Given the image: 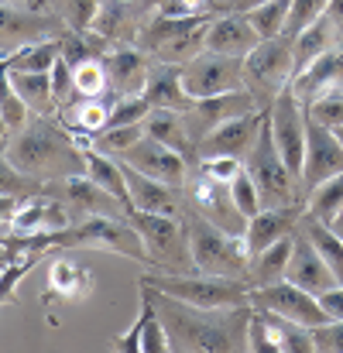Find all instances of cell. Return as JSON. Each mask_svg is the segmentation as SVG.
<instances>
[{"label": "cell", "instance_id": "18", "mask_svg": "<svg viewBox=\"0 0 343 353\" xmlns=\"http://www.w3.org/2000/svg\"><path fill=\"white\" fill-rule=\"evenodd\" d=\"M251 110H261L257 100L251 97V90H230V93H217V97H203V100H193L189 110H186V123H189V134L196 141V151H199V141L220 127L224 120L240 117V114H251Z\"/></svg>", "mask_w": 343, "mask_h": 353}, {"label": "cell", "instance_id": "4", "mask_svg": "<svg viewBox=\"0 0 343 353\" xmlns=\"http://www.w3.org/2000/svg\"><path fill=\"white\" fill-rule=\"evenodd\" d=\"M244 168L251 172V179L257 182L261 192V206L264 210H292L302 213V185L299 175H292V168L285 165V158L278 154V144L271 137V123L264 117L261 134L254 141V148L244 158Z\"/></svg>", "mask_w": 343, "mask_h": 353}, {"label": "cell", "instance_id": "25", "mask_svg": "<svg viewBox=\"0 0 343 353\" xmlns=\"http://www.w3.org/2000/svg\"><path fill=\"white\" fill-rule=\"evenodd\" d=\"M257 45H261V34L254 31V24L247 21V14H213V21L206 28V48L210 52L244 59Z\"/></svg>", "mask_w": 343, "mask_h": 353}, {"label": "cell", "instance_id": "50", "mask_svg": "<svg viewBox=\"0 0 343 353\" xmlns=\"http://www.w3.org/2000/svg\"><path fill=\"white\" fill-rule=\"evenodd\" d=\"M247 350L275 353V343H271V333H268V323H264V312H261V309H254V316H251V326H247Z\"/></svg>", "mask_w": 343, "mask_h": 353}, {"label": "cell", "instance_id": "51", "mask_svg": "<svg viewBox=\"0 0 343 353\" xmlns=\"http://www.w3.org/2000/svg\"><path fill=\"white\" fill-rule=\"evenodd\" d=\"M309 117H316L323 127H343V97H326V100H316L313 107H306Z\"/></svg>", "mask_w": 343, "mask_h": 353}, {"label": "cell", "instance_id": "45", "mask_svg": "<svg viewBox=\"0 0 343 353\" xmlns=\"http://www.w3.org/2000/svg\"><path fill=\"white\" fill-rule=\"evenodd\" d=\"M100 0H55V14L66 21L69 31H90Z\"/></svg>", "mask_w": 343, "mask_h": 353}, {"label": "cell", "instance_id": "23", "mask_svg": "<svg viewBox=\"0 0 343 353\" xmlns=\"http://www.w3.org/2000/svg\"><path fill=\"white\" fill-rule=\"evenodd\" d=\"M285 278H288L292 285L313 292V295H320V292L340 285L337 274L330 271V264L323 261V254L313 247L309 236L302 234V227L295 230V243H292V257H288V271H285Z\"/></svg>", "mask_w": 343, "mask_h": 353}, {"label": "cell", "instance_id": "1", "mask_svg": "<svg viewBox=\"0 0 343 353\" xmlns=\"http://www.w3.org/2000/svg\"><path fill=\"white\" fill-rule=\"evenodd\" d=\"M168 333V350L182 353H237L247 350V326L254 316V305H233V309H199L182 299H172L165 292H155L141 285Z\"/></svg>", "mask_w": 343, "mask_h": 353}, {"label": "cell", "instance_id": "35", "mask_svg": "<svg viewBox=\"0 0 343 353\" xmlns=\"http://www.w3.org/2000/svg\"><path fill=\"white\" fill-rule=\"evenodd\" d=\"M340 210H343V172H337L333 179H326V182H320L316 189L306 192L302 213L309 220H320V223H330L333 227V220L340 216Z\"/></svg>", "mask_w": 343, "mask_h": 353}, {"label": "cell", "instance_id": "55", "mask_svg": "<svg viewBox=\"0 0 343 353\" xmlns=\"http://www.w3.org/2000/svg\"><path fill=\"white\" fill-rule=\"evenodd\" d=\"M326 17H330V24H333V31H337V41L343 45V0H326V10H323Z\"/></svg>", "mask_w": 343, "mask_h": 353}, {"label": "cell", "instance_id": "37", "mask_svg": "<svg viewBox=\"0 0 343 353\" xmlns=\"http://www.w3.org/2000/svg\"><path fill=\"white\" fill-rule=\"evenodd\" d=\"M288 7H292V0H268V3H261V7L247 10V21L254 24V31L261 34V41H268V38H278V34L285 31Z\"/></svg>", "mask_w": 343, "mask_h": 353}, {"label": "cell", "instance_id": "7", "mask_svg": "<svg viewBox=\"0 0 343 353\" xmlns=\"http://www.w3.org/2000/svg\"><path fill=\"white\" fill-rule=\"evenodd\" d=\"M292 76H295V55L285 34L268 38L244 55V86L251 90L261 110L271 107V100L292 83Z\"/></svg>", "mask_w": 343, "mask_h": 353}, {"label": "cell", "instance_id": "47", "mask_svg": "<svg viewBox=\"0 0 343 353\" xmlns=\"http://www.w3.org/2000/svg\"><path fill=\"white\" fill-rule=\"evenodd\" d=\"M52 93H55V107H59V110L76 100V76H72V65H69L62 55H59V62L52 65Z\"/></svg>", "mask_w": 343, "mask_h": 353}, {"label": "cell", "instance_id": "52", "mask_svg": "<svg viewBox=\"0 0 343 353\" xmlns=\"http://www.w3.org/2000/svg\"><path fill=\"white\" fill-rule=\"evenodd\" d=\"M316 302H320V309L326 312L330 323H333V319H343V285H333V288L320 292Z\"/></svg>", "mask_w": 343, "mask_h": 353}, {"label": "cell", "instance_id": "57", "mask_svg": "<svg viewBox=\"0 0 343 353\" xmlns=\"http://www.w3.org/2000/svg\"><path fill=\"white\" fill-rule=\"evenodd\" d=\"M7 261H14V254H10V250H7V247H3V243H0V268H3V264H7Z\"/></svg>", "mask_w": 343, "mask_h": 353}, {"label": "cell", "instance_id": "38", "mask_svg": "<svg viewBox=\"0 0 343 353\" xmlns=\"http://www.w3.org/2000/svg\"><path fill=\"white\" fill-rule=\"evenodd\" d=\"M141 137H144V123H124V127H104V130L93 137V144H97L104 154L120 158V154H127Z\"/></svg>", "mask_w": 343, "mask_h": 353}, {"label": "cell", "instance_id": "11", "mask_svg": "<svg viewBox=\"0 0 343 353\" xmlns=\"http://www.w3.org/2000/svg\"><path fill=\"white\" fill-rule=\"evenodd\" d=\"M186 196H189V206H193L199 216H206L210 223H217V227L227 230V234L244 236L247 216L237 210L227 182H217V179L203 175L199 168H193L189 179H186Z\"/></svg>", "mask_w": 343, "mask_h": 353}, {"label": "cell", "instance_id": "27", "mask_svg": "<svg viewBox=\"0 0 343 353\" xmlns=\"http://www.w3.org/2000/svg\"><path fill=\"white\" fill-rule=\"evenodd\" d=\"M155 110H189L193 97L186 93L182 86V65H172V62H155L151 59V72H148V83H144V93H141Z\"/></svg>", "mask_w": 343, "mask_h": 353}, {"label": "cell", "instance_id": "46", "mask_svg": "<svg viewBox=\"0 0 343 353\" xmlns=\"http://www.w3.org/2000/svg\"><path fill=\"white\" fill-rule=\"evenodd\" d=\"M155 107L144 100V97H120L110 110L107 127H124V123H144V117L151 114Z\"/></svg>", "mask_w": 343, "mask_h": 353}, {"label": "cell", "instance_id": "53", "mask_svg": "<svg viewBox=\"0 0 343 353\" xmlns=\"http://www.w3.org/2000/svg\"><path fill=\"white\" fill-rule=\"evenodd\" d=\"M268 0H213V14H247Z\"/></svg>", "mask_w": 343, "mask_h": 353}, {"label": "cell", "instance_id": "59", "mask_svg": "<svg viewBox=\"0 0 343 353\" xmlns=\"http://www.w3.org/2000/svg\"><path fill=\"white\" fill-rule=\"evenodd\" d=\"M337 137H340V144H343V127H337Z\"/></svg>", "mask_w": 343, "mask_h": 353}, {"label": "cell", "instance_id": "34", "mask_svg": "<svg viewBox=\"0 0 343 353\" xmlns=\"http://www.w3.org/2000/svg\"><path fill=\"white\" fill-rule=\"evenodd\" d=\"M340 41H337V31H333V24H330V17L323 14L316 24H309L295 41H292V55H295V72H302L309 62H316L323 52H330V48H337Z\"/></svg>", "mask_w": 343, "mask_h": 353}, {"label": "cell", "instance_id": "33", "mask_svg": "<svg viewBox=\"0 0 343 353\" xmlns=\"http://www.w3.org/2000/svg\"><path fill=\"white\" fill-rule=\"evenodd\" d=\"M59 55H62V38H45V41L24 45L14 55H7L0 62V69H7V72H52Z\"/></svg>", "mask_w": 343, "mask_h": 353}, {"label": "cell", "instance_id": "60", "mask_svg": "<svg viewBox=\"0 0 343 353\" xmlns=\"http://www.w3.org/2000/svg\"><path fill=\"white\" fill-rule=\"evenodd\" d=\"M333 230H337V227H333ZM337 234H340V236H343V230H337Z\"/></svg>", "mask_w": 343, "mask_h": 353}, {"label": "cell", "instance_id": "32", "mask_svg": "<svg viewBox=\"0 0 343 353\" xmlns=\"http://www.w3.org/2000/svg\"><path fill=\"white\" fill-rule=\"evenodd\" d=\"M14 90L21 93V100L28 103L31 114L38 117H55V93H52V72H7Z\"/></svg>", "mask_w": 343, "mask_h": 353}, {"label": "cell", "instance_id": "10", "mask_svg": "<svg viewBox=\"0 0 343 353\" xmlns=\"http://www.w3.org/2000/svg\"><path fill=\"white\" fill-rule=\"evenodd\" d=\"M268 123H271V137L278 144V154L285 158V165L292 168V175H302V158H306V107L299 103V97L292 93V86H285L271 100Z\"/></svg>", "mask_w": 343, "mask_h": 353}, {"label": "cell", "instance_id": "13", "mask_svg": "<svg viewBox=\"0 0 343 353\" xmlns=\"http://www.w3.org/2000/svg\"><path fill=\"white\" fill-rule=\"evenodd\" d=\"M337 172H343V144L337 137V130L323 127L320 120L309 117V110H306V158H302V175H299L302 203H306L309 189H316L320 182L333 179Z\"/></svg>", "mask_w": 343, "mask_h": 353}, {"label": "cell", "instance_id": "36", "mask_svg": "<svg viewBox=\"0 0 343 353\" xmlns=\"http://www.w3.org/2000/svg\"><path fill=\"white\" fill-rule=\"evenodd\" d=\"M299 227L302 234L313 240V247L323 254V261L330 264V271L337 274V281L343 285V236L330 227V223H320V220H309L306 213L299 216Z\"/></svg>", "mask_w": 343, "mask_h": 353}, {"label": "cell", "instance_id": "28", "mask_svg": "<svg viewBox=\"0 0 343 353\" xmlns=\"http://www.w3.org/2000/svg\"><path fill=\"white\" fill-rule=\"evenodd\" d=\"M144 134H151L155 141H161L165 148L179 151L189 165L199 161V151H196V141L189 134V123H186V114L182 110H151L144 117Z\"/></svg>", "mask_w": 343, "mask_h": 353}, {"label": "cell", "instance_id": "17", "mask_svg": "<svg viewBox=\"0 0 343 353\" xmlns=\"http://www.w3.org/2000/svg\"><path fill=\"white\" fill-rule=\"evenodd\" d=\"M117 161H124V165H130V168H137V172L158 179V182L179 185V189H186V179H189V172H193V165H189L179 151L165 148V144L155 141L151 134H144V137H141L127 154H120Z\"/></svg>", "mask_w": 343, "mask_h": 353}, {"label": "cell", "instance_id": "15", "mask_svg": "<svg viewBox=\"0 0 343 353\" xmlns=\"http://www.w3.org/2000/svg\"><path fill=\"white\" fill-rule=\"evenodd\" d=\"M158 0H100L93 28L110 48L117 45H134L137 31L144 28V21L155 14Z\"/></svg>", "mask_w": 343, "mask_h": 353}, {"label": "cell", "instance_id": "16", "mask_svg": "<svg viewBox=\"0 0 343 353\" xmlns=\"http://www.w3.org/2000/svg\"><path fill=\"white\" fill-rule=\"evenodd\" d=\"M124 179H127V192H130V210L137 213H161V216H186L189 210V196L186 189L179 185H168V182H158L130 165H124Z\"/></svg>", "mask_w": 343, "mask_h": 353}, {"label": "cell", "instance_id": "6", "mask_svg": "<svg viewBox=\"0 0 343 353\" xmlns=\"http://www.w3.org/2000/svg\"><path fill=\"white\" fill-rule=\"evenodd\" d=\"M141 285L165 292L172 299H182L189 305L199 309H233V305H247L251 302V281H237V278H213V274H155L148 271L141 278Z\"/></svg>", "mask_w": 343, "mask_h": 353}, {"label": "cell", "instance_id": "43", "mask_svg": "<svg viewBox=\"0 0 343 353\" xmlns=\"http://www.w3.org/2000/svg\"><path fill=\"white\" fill-rule=\"evenodd\" d=\"M323 10H326V0H292V7H288V21H285V38L288 41H295L309 24H316L320 17H323Z\"/></svg>", "mask_w": 343, "mask_h": 353}, {"label": "cell", "instance_id": "26", "mask_svg": "<svg viewBox=\"0 0 343 353\" xmlns=\"http://www.w3.org/2000/svg\"><path fill=\"white\" fill-rule=\"evenodd\" d=\"M110 350H117V353H134V350L161 353V350H168V333H165L161 316H158V309H155V302H151V295H148L144 288H141V312H137L134 326H130L127 333L117 336L114 343H110Z\"/></svg>", "mask_w": 343, "mask_h": 353}, {"label": "cell", "instance_id": "41", "mask_svg": "<svg viewBox=\"0 0 343 353\" xmlns=\"http://www.w3.org/2000/svg\"><path fill=\"white\" fill-rule=\"evenodd\" d=\"M76 76V97H104L110 93V79H107V69H104V55L100 59H90L83 65L72 69Z\"/></svg>", "mask_w": 343, "mask_h": 353}, {"label": "cell", "instance_id": "24", "mask_svg": "<svg viewBox=\"0 0 343 353\" xmlns=\"http://www.w3.org/2000/svg\"><path fill=\"white\" fill-rule=\"evenodd\" d=\"M93 271L79 261L62 257V250L52 254L48 261V278H45V295L41 302H83L93 292Z\"/></svg>", "mask_w": 343, "mask_h": 353}, {"label": "cell", "instance_id": "56", "mask_svg": "<svg viewBox=\"0 0 343 353\" xmlns=\"http://www.w3.org/2000/svg\"><path fill=\"white\" fill-rule=\"evenodd\" d=\"M3 3H17V7H31V10H55V0H3Z\"/></svg>", "mask_w": 343, "mask_h": 353}, {"label": "cell", "instance_id": "5", "mask_svg": "<svg viewBox=\"0 0 343 353\" xmlns=\"http://www.w3.org/2000/svg\"><path fill=\"white\" fill-rule=\"evenodd\" d=\"M130 223L144 240L148 271H155V274H193L196 271L182 216H161V213L130 210Z\"/></svg>", "mask_w": 343, "mask_h": 353}, {"label": "cell", "instance_id": "54", "mask_svg": "<svg viewBox=\"0 0 343 353\" xmlns=\"http://www.w3.org/2000/svg\"><path fill=\"white\" fill-rule=\"evenodd\" d=\"M17 196H0V240L10 234V223H14V213H17Z\"/></svg>", "mask_w": 343, "mask_h": 353}, {"label": "cell", "instance_id": "29", "mask_svg": "<svg viewBox=\"0 0 343 353\" xmlns=\"http://www.w3.org/2000/svg\"><path fill=\"white\" fill-rule=\"evenodd\" d=\"M299 216H302V213H292V210H261L257 216H251V220H247V230H244L247 257L261 254L264 247H271V243L282 240V236L295 234Z\"/></svg>", "mask_w": 343, "mask_h": 353}, {"label": "cell", "instance_id": "14", "mask_svg": "<svg viewBox=\"0 0 343 353\" xmlns=\"http://www.w3.org/2000/svg\"><path fill=\"white\" fill-rule=\"evenodd\" d=\"M52 196H59L69 213H76L72 220H83V216H114V220H130V210L117 199L114 192H107L104 185H97L90 175H69V179H59V182H48L45 185Z\"/></svg>", "mask_w": 343, "mask_h": 353}, {"label": "cell", "instance_id": "42", "mask_svg": "<svg viewBox=\"0 0 343 353\" xmlns=\"http://www.w3.org/2000/svg\"><path fill=\"white\" fill-rule=\"evenodd\" d=\"M41 189H45V182H38V179L24 175L21 168H14L10 158L0 151V196H17V199H24V196H35V192H41Z\"/></svg>", "mask_w": 343, "mask_h": 353}, {"label": "cell", "instance_id": "9", "mask_svg": "<svg viewBox=\"0 0 343 353\" xmlns=\"http://www.w3.org/2000/svg\"><path fill=\"white\" fill-rule=\"evenodd\" d=\"M182 86L193 100L203 97H217L230 90H244V59L220 55V52H199L196 59H189L182 65Z\"/></svg>", "mask_w": 343, "mask_h": 353}, {"label": "cell", "instance_id": "21", "mask_svg": "<svg viewBox=\"0 0 343 353\" xmlns=\"http://www.w3.org/2000/svg\"><path fill=\"white\" fill-rule=\"evenodd\" d=\"M268 117V110H251L240 117L224 120L220 127H213L203 141H199V158H213V154H233V158H247V151L254 148L261 123Z\"/></svg>", "mask_w": 343, "mask_h": 353}, {"label": "cell", "instance_id": "39", "mask_svg": "<svg viewBox=\"0 0 343 353\" xmlns=\"http://www.w3.org/2000/svg\"><path fill=\"white\" fill-rule=\"evenodd\" d=\"M0 117H3V123L10 127V134L21 130V127L31 120V110H28V103L21 100V93L14 90L7 69H0Z\"/></svg>", "mask_w": 343, "mask_h": 353}, {"label": "cell", "instance_id": "58", "mask_svg": "<svg viewBox=\"0 0 343 353\" xmlns=\"http://www.w3.org/2000/svg\"><path fill=\"white\" fill-rule=\"evenodd\" d=\"M333 227H337V230H343V210H340V216L333 220Z\"/></svg>", "mask_w": 343, "mask_h": 353}, {"label": "cell", "instance_id": "22", "mask_svg": "<svg viewBox=\"0 0 343 353\" xmlns=\"http://www.w3.org/2000/svg\"><path fill=\"white\" fill-rule=\"evenodd\" d=\"M104 69L117 97H141L151 72V55L137 45H117L104 52Z\"/></svg>", "mask_w": 343, "mask_h": 353}, {"label": "cell", "instance_id": "20", "mask_svg": "<svg viewBox=\"0 0 343 353\" xmlns=\"http://www.w3.org/2000/svg\"><path fill=\"white\" fill-rule=\"evenodd\" d=\"M72 223V213L69 206L52 196L48 189L35 192V196H24L17 203V213H14V223H10V234L7 236H31V234H45V230H62ZM3 236V240H7ZM0 240V243H3Z\"/></svg>", "mask_w": 343, "mask_h": 353}, {"label": "cell", "instance_id": "40", "mask_svg": "<svg viewBox=\"0 0 343 353\" xmlns=\"http://www.w3.org/2000/svg\"><path fill=\"white\" fill-rule=\"evenodd\" d=\"M38 261H41L38 254H14V261H7V264L0 268V309H3L7 302H14V292H17L21 278H28Z\"/></svg>", "mask_w": 343, "mask_h": 353}, {"label": "cell", "instance_id": "30", "mask_svg": "<svg viewBox=\"0 0 343 353\" xmlns=\"http://www.w3.org/2000/svg\"><path fill=\"white\" fill-rule=\"evenodd\" d=\"M299 230V227H295ZM292 243H295V234L275 240L271 247H264L261 254L251 257V288H261V285H275L285 278L288 271V257H292Z\"/></svg>", "mask_w": 343, "mask_h": 353}, {"label": "cell", "instance_id": "2", "mask_svg": "<svg viewBox=\"0 0 343 353\" xmlns=\"http://www.w3.org/2000/svg\"><path fill=\"white\" fill-rule=\"evenodd\" d=\"M93 137L72 134L59 117H38L31 114V120L14 130L7 137L3 154L10 158L14 168H21L24 175L38 179V182H59L69 175H86V158L83 148Z\"/></svg>", "mask_w": 343, "mask_h": 353}, {"label": "cell", "instance_id": "49", "mask_svg": "<svg viewBox=\"0 0 343 353\" xmlns=\"http://www.w3.org/2000/svg\"><path fill=\"white\" fill-rule=\"evenodd\" d=\"M313 340H316V353H343V319L316 326Z\"/></svg>", "mask_w": 343, "mask_h": 353}, {"label": "cell", "instance_id": "12", "mask_svg": "<svg viewBox=\"0 0 343 353\" xmlns=\"http://www.w3.org/2000/svg\"><path fill=\"white\" fill-rule=\"evenodd\" d=\"M251 305L261 309V312H275V316H282V319H292V323H299V326H309V330L330 323L326 312L320 309L316 295L306 292V288H299V285H292L288 278H282V281H275V285L251 288Z\"/></svg>", "mask_w": 343, "mask_h": 353}, {"label": "cell", "instance_id": "48", "mask_svg": "<svg viewBox=\"0 0 343 353\" xmlns=\"http://www.w3.org/2000/svg\"><path fill=\"white\" fill-rule=\"evenodd\" d=\"M193 168H199L203 175L217 179V182H230L240 168H244V158H233V154H213V158H199Z\"/></svg>", "mask_w": 343, "mask_h": 353}, {"label": "cell", "instance_id": "44", "mask_svg": "<svg viewBox=\"0 0 343 353\" xmlns=\"http://www.w3.org/2000/svg\"><path fill=\"white\" fill-rule=\"evenodd\" d=\"M230 185V196H233V203H237V210L251 220V216H257L264 206H261V192H257V182L251 179V172L247 168H240L233 179L227 182Z\"/></svg>", "mask_w": 343, "mask_h": 353}, {"label": "cell", "instance_id": "19", "mask_svg": "<svg viewBox=\"0 0 343 353\" xmlns=\"http://www.w3.org/2000/svg\"><path fill=\"white\" fill-rule=\"evenodd\" d=\"M288 86L302 107H313L316 100H326V97H343V45L323 52L316 62L295 72Z\"/></svg>", "mask_w": 343, "mask_h": 353}, {"label": "cell", "instance_id": "8", "mask_svg": "<svg viewBox=\"0 0 343 353\" xmlns=\"http://www.w3.org/2000/svg\"><path fill=\"white\" fill-rule=\"evenodd\" d=\"M66 31L69 28L55 10H31V7L0 0V62L24 45H35L45 38H62Z\"/></svg>", "mask_w": 343, "mask_h": 353}, {"label": "cell", "instance_id": "3", "mask_svg": "<svg viewBox=\"0 0 343 353\" xmlns=\"http://www.w3.org/2000/svg\"><path fill=\"white\" fill-rule=\"evenodd\" d=\"M182 223H186L193 264H196L199 274L251 281V257H247L244 236H233L227 230H220L217 223H210L206 216H199L193 206L186 210Z\"/></svg>", "mask_w": 343, "mask_h": 353}, {"label": "cell", "instance_id": "31", "mask_svg": "<svg viewBox=\"0 0 343 353\" xmlns=\"http://www.w3.org/2000/svg\"><path fill=\"white\" fill-rule=\"evenodd\" d=\"M83 158H86V175L97 182V185H104L107 192H114L117 199L130 210V192H127V179H124V168H120V161L110 158V154H104L93 141L83 148Z\"/></svg>", "mask_w": 343, "mask_h": 353}]
</instances>
